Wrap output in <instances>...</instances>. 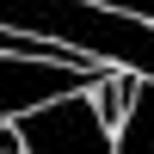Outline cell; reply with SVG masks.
I'll return each instance as SVG.
<instances>
[{
	"label": "cell",
	"instance_id": "cell-5",
	"mask_svg": "<svg viewBox=\"0 0 154 154\" xmlns=\"http://www.w3.org/2000/svg\"><path fill=\"white\" fill-rule=\"evenodd\" d=\"M0 154H19V136H12V123H0Z\"/></svg>",
	"mask_w": 154,
	"mask_h": 154
},
{
	"label": "cell",
	"instance_id": "cell-2",
	"mask_svg": "<svg viewBox=\"0 0 154 154\" xmlns=\"http://www.w3.org/2000/svg\"><path fill=\"white\" fill-rule=\"evenodd\" d=\"M105 80V62H80V68H62V62H31V56H0V123L19 117V111L43 105L62 93H93Z\"/></svg>",
	"mask_w": 154,
	"mask_h": 154
},
{
	"label": "cell",
	"instance_id": "cell-3",
	"mask_svg": "<svg viewBox=\"0 0 154 154\" xmlns=\"http://www.w3.org/2000/svg\"><path fill=\"white\" fill-rule=\"evenodd\" d=\"M111 142H117V154H154V80L136 74V99L123 111V123L111 130Z\"/></svg>",
	"mask_w": 154,
	"mask_h": 154
},
{
	"label": "cell",
	"instance_id": "cell-4",
	"mask_svg": "<svg viewBox=\"0 0 154 154\" xmlns=\"http://www.w3.org/2000/svg\"><path fill=\"white\" fill-rule=\"evenodd\" d=\"M130 99H136V74L105 68V80H99V99H93L99 123H105V130H117V123H123V111H130Z\"/></svg>",
	"mask_w": 154,
	"mask_h": 154
},
{
	"label": "cell",
	"instance_id": "cell-1",
	"mask_svg": "<svg viewBox=\"0 0 154 154\" xmlns=\"http://www.w3.org/2000/svg\"><path fill=\"white\" fill-rule=\"evenodd\" d=\"M12 136H19V154H117L111 130L99 123L93 99L86 93H62V99H43V105L6 117Z\"/></svg>",
	"mask_w": 154,
	"mask_h": 154
}]
</instances>
